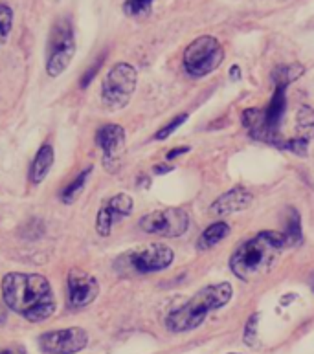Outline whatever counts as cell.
<instances>
[{"label":"cell","instance_id":"obj_1","mask_svg":"<svg viewBox=\"0 0 314 354\" xmlns=\"http://www.w3.org/2000/svg\"><path fill=\"white\" fill-rule=\"evenodd\" d=\"M2 299L8 308L32 323L48 319L55 312L50 281L41 274L11 272L2 279Z\"/></svg>","mask_w":314,"mask_h":354},{"label":"cell","instance_id":"obj_2","mask_svg":"<svg viewBox=\"0 0 314 354\" xmlns=\"http://www.w3.org/2000/svg\"><path fill=\"white\" fill-rule=\"evenodd\" d=\"M285 246L283 235L277 232H261L235 250L230 268L239 279L254 281L274 268Z\"/></svg>","mask_w":314,"mask_h":354},{"label":"cell","instance_id":"obj_3","mask_svg":"<svg viewBox=\"0 0 314 354\" xmlns=\"http://www.w3.org/2000/svg\"><path fill=\"white\" fill-rule=\"evenodd\" d=\"M234 296L232 285L230 283H217L210 285L203 290H198L195 296L182 307L173 310L169 316L165 317V327L171 333H187L203 325L210 312L219 310L224 305H228L230 299Z\"/></svg>","mask_w":314,"mask_h":354},{"label":"cell","instance_id":"obj_4","mask_svg":"<svg viewBox=\"0 0 314 354\" xmlns=\"http://www.w3.org/2000/svg\"><path fill=\"white\" fill-rule=\"evenodd\" d=\"M175 259V254L169 246L164 244H147L142 248L131 250L118 259L116 266L123 274H155L162 270L169 268Z\"/></svg>","mask_w":314,"mask_h":354},{"label":"cell","instance_id":"obj_5","mask_svg":"<svg viewBox=\"0 0 314 354\" xmlns=\"http://www.w3.org/2000/svg\"><path fill=\"white\" fill-rule=\"evenodd\" d=\"M75 53V35L68 19H59L53 24L46 52V72L50 77H57L68 68Z\"/></svg>","mask_w":314,"mask_h":354},{"label":"cell","instance_id":"obj_6","mask_svg":"<svg viewBox=\"0 0 314 354\" xmlns=\"http://www.w3.org/2000/svg\"><path fill=\"white\" fill-rule=\"evenodd\" d=\"M224 50L215 37L204 35L195 39L184 52V68L193 77H204L221 66Z\"/></svg>","mask_w":314,"mask_h":354},{"label":"cell","instance_id":"obj_7","mask_svg":"<svg viewBox=\"0 0 314 354\" xmlns=\"http://www.w3.org/2000/svg\"><path fill=\"white\" fill-rule=\"evenodd\" d=\"M138 74L129 63L114 64L105 75L102 85V100L111 109H122L129 103L136 90Z\"/></svg>","mask_w":314,"mask_h":354},{"label":"cell","instance_id":"obj_8","mask_svg":"<svg viewBox=\"0 0 314 354\" xmlns=\"http://www.w3.org/2000/svg\"><path fill=\"white\" fill-rule=\"evenodd\" d=\"M138 226L142 232L151 233V235H160V237H181L190 227V217L184 209L178 207H165L158 212L147 213L140 218Z\"/></svg>","mask_w":314,"mask_h":354},{"label":"cell","instance_id":"obj_9","mask_svg":"<svg viewBox=\"0 0 314 354\" xmlns=\"http://www.w3.org/2000/svg\"><path fill=\"white\" fill-rule=\"evenodd\" d=\"M86 344H89V334L81 327L50 330L39 338V345L46 354H75L85 349Z\"/></svg>","mask_w":314,"mask_h":354},{"label":"cell","instance_id":"obj_10","mask_svg":"<svg viewBox=\"0 0 314 354\" xmlns=\"http://www.w3.org/2000/svg\"><path fill=\"white\" fill-rule=\"evenodd\" d=\"M100 285L94 275L80 268L70 270L68 274V305L72 308H83L98 297Z\"/></svg>","mask_w":314,"mask_h":354},{"label":"cell","instance_id":"obj_11","mask_svg":"<svg viewBox=\"0 0 314 354\" xmlns=\"http://www.w3.org/2000/svg\"><path fill=\"white\" fill-rule=\"evenodd\" d=\"M133 212V198L125 193H120V195L111 196L109 201L100 207L96 218V230L102 237H109L111 235L112 226L116 224L118 221H122L127 215H131Z\"/></svg>","mask_w":314,"mask_h":354},{"label":"cell","instance_id":"obj_12","mask_svg":"<svg viewBox=\"0 0 314 354\" xmlns=\"http://www.w3.org/2000/svg\"><path fill=\"white\" fill-rule=\"evenodd\" d=\"M96 143L98 147L102 149L105 165L112 169L114 165H118L120 158L123 156V151H125V131L114 123L103 125L98 129Z\"/></svg>","mask_w":314,"mask_h":354},{"label":"cell","instance_id":"obj_13","mask_svg":"<svg viewBox=\"0 0 314 354\" xmlns=\"http://www.w3.org/2000/svg\"><path fill=\"white\" fill-rule=\"evenodd\" d=\"M254 195L245 187H234L228 193H224L223 196H219L217 201L212 204V213L224 217V215H232V213H239L246 207H250Z\"/></svg>","mask_w":314,"mask_h":354},{"label":"cell","instance_id":"obj_14","mask_svg":"<svg viewBox=\"0 0 314 354\" xmlns=\"http://www.w3.org/2000/svg\"><path fill=\"white\" fill-rule=\"evenodd\" d=\"M53 165V147L52 145H43L39 149L35 158H33L32 165H30V180L32 184H41L46 176H48L50 169Z\"/></svg>","mask_w":314,"mask_h":354},{"label":"cell","instance_id":"obj_15","mask_svg":"<svg viewBox=\"0 0 314 354\" xmlns=\"http://www.w3.org/2000/svg\"><path fill=\"white\" fill-rule=\"evenodd\" d=\"M230 233V226L226 222H215L212 226H208L206 230L203 232V235L198 237L197 241V248L198 250H210L213 246H217L221 241L228 237Z\"/></svg>","mask_w":314,"mask_h":354},{"label":"cell","instance_id":"obj_16","mask_svg":"<svg viewBox=\"0 0 314 354\" xmlns=\"http://www.w3.org/2000/svg\"><path fill=\"white\" fill-rule=\"evenodd\" d=\"M298 140L309 143L314 138V111L311 106H302L296 112V136Z\"/></svg>","mask_w":314,"mask_h":354},{"label":"cell","instance_id":"obj_17","mask_svg":"<svg viewBox=\"0 0 314 354\" xmlns=\"http://www.w3.org/2000/svg\"><path fill=\"white\" fill-rule=\"evenodd\" d=\"M281 235L287 248H294L302 243L304 233H302V222H299V215L296 209H290V217L287 218V226H285V232Z\"/></svg>","mask_w":314,"mask_h":354},{"label":"cell","instance_id":"obj_18","mask_svg":"<svg viewBox=\"0 0 314 354\" xmlns=\"http://www.w3.org/2000/svg\"><path fill=\"white\" fill-rule=\"evenodd\" d=\"M91 173H92V167L83 169L80 173V176L74 178V182H70V184L64 187V191L61 193V201H63L64 204H72V202L80 196V193L83 191V187H85L86 180H89V176H91Z\"/></svg>","mask_w":314,"mask_h":354},{"label":"cell","instance_id":"obj_19","mask_svg":"<svg viewBox=\"0 0 314 354\" xmlns=\"http://www.w3.org/2000/svg\"><path fill=\"white\" fill-rule=\"evenodd\" d=\"M304 74V66L302 64H288V66H279V68L274 70L272 74V80L277 85H290L293 81H296L299 75Z\"/></svg>","mask_w":314,"mask_h":354},{"label":"cell","instance_id":"obj_20","mask_svg":"<svg viewBox=\"0 0 314 354\" xmlns=\"http://www.w3.org/2000/svg\"><path fill=\"white\" fill-rule=\"evenodd\" d=\"M11 26H13V11L6 4H0V44L8 41Z\"/></svg>","mask_w":314,"mask_h":354},{"label":"cell","instance_id":"obj_21","mask_svg":"<svg viewBox=\"0 0 314 354\" xmlns=\"http://www.w3.org/2000/svg\"><path fill=\"white\" fill-rule=\"evenodd\" d=\"M151 2L153 0H125V11L133 17L145 15V13H149Z\"/></svg>","mask_w":314,"mask_h":354},{"label":"cell","instance_id":"obj_22","mask_svg":"<svg viewBox=\"0 0 314 354\" xmlns=\"http://www.w3.org/2000/svg\"><path fill=\"white\" fill-rule=\"evenodd\" d=\"M186 120H187V114H178V116L173 118V120H171V122L167 123V125H165V127L160 129L158 133L155 134V138H156V140H165V138H169L171 134L175 133L176 129L181 127L182 123L186 122Z\"/></svg>","mask_w":314,"mask_h":354},{"label":"cell","instance_id":"obj_23","mask_svg":"<svg viewBox=\"0 0 314 354\" xmlns=\"http://www.w3.org/2000/svg\"><path fill=\"white\" fill-rule=\"evenodd\" d=\"M257 323H259V316L257 314H254V316H250V319H248V323H246L245 327V344L246 345H254L256 344V336H257Z\"/></svg>","mask_w":314,"mask_h":354},{"label":"cell","instance_id":"obj_24","mask_svg":"<svg viewBox=\"0 0 314 354\" xmlns=\"http://www.w3.org/2000/svg\"><path fill=\"white\" fill-rule=\"evenodd\" d=\"M103 61H105V55H102V57L98 59L96 63L92 64L91 68L86 70L85 74H83V77H81V88H85V86H89V83H91V81L94 80V75L98 74V70L102 68Z\"/></svg>","mask_w":314,"mask_h":354},{"label":"cell","instance_id":"obj_25","mask_svg":"<svg viewBox=\"0 0 314 354\" xmlns=\"http://www.w3.org/2000/svg\"><path fill=\"white\" fill-rule=\"evenodd\" d=\"M187 151H190V147H178V149H173V151H169V153H167V156H165V158L169 160H175L176 156H181V154H184V153H187Z\"/></svg>","mask_w":314,"mask_h":354},{"label":"cell","instance_id":"obj_26","mask_svg":"<svg viewBox=\"0 0 314 354\" xmlns=\"http://www.w3.org/2000/svg\"><path fill=\"white\" fill-rule=\"evenodd\" d=\"M0 354H26V351L22 349V347H10V349L0 351Z\"/></svg>","mask_w":314,"mask_h":354},{"label":"cell","instance_id":"obj_27","mask_svg":"<svg viewBox=\"0 0 314 354\" xmlns=\"http://www.w3.org/2000/svg\"><path fill=\"white\" fill-rule=\"evenodd\" d=\"M230 75H232V80L237 81L241 77V72H239V66H232V70H230Z\"/></svg>","mask_w":314,"mask_h":354},{"label":"cell","instance_id":"obj_28","mask_svg":"<svg viewBox=\"0 0 314 354\" xmlns=\"http://www.w3.org/2000/svg\"><path fill=\"white\" fill-rule=\"evenodd\" d=\"M155 171H156V173H158V175H164V173L171 171V167H167V165H156Z\"/></svg>","mask_w":314,"mask_h":354},{"label":"cell","instance_id":"obj_29","mask_svg":"<svg viewBox=\"0 0 314 354\" xmlns=\"http://www.w3.org/2000/svg\"><path fill=\"white\" fill-rule=\"evenodd\" d=\"M313 288H314V285H313Z\"/></svg>","mask_w":314,"mask_h":354}]
</instances>
